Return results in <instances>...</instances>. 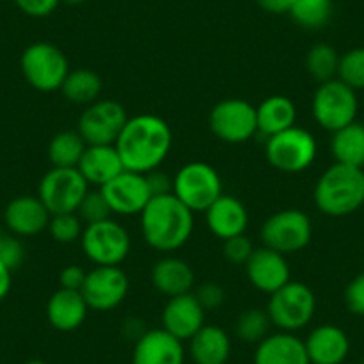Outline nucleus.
<instances>
[{
	"instance_id": "5",
	"label": "nucleus",
	"mask_w": 364,
	"mask_h": 364,
	"mask_svg": "<svg viewBox=\"0 0 364 364\" xmlns=\"http://www.w3.org/2000/svg\"><path fill=\"white\" fill-rule=\"evenodd\" d=\"M273 327L282 332H296L307 327L316 313V296L307 284L289 281L269 295L266 307Z\"/></svg>"
},
{
	"instance_id": "35",
	"label": "nucleus",
	"mask_w": 364,
	"mask_h": 364,
	"mask_svg": "<svg viewBox=\"0 0 364 364\" xmlns=\"http://www.w3.org/2000/svg\"><path fill=\"white\" fill-rule=\"evenodd\" d=\"M48 232L54 241L61 245L75 243L82 236V220L77 213H63V215H52L48 222Z\"/></svg>"
},
{
	"instance_id": "42",
	"label": "nucleus",
	"mask_w": 364,
	"mask_h": 364,
	"mask_svg": "<svg viewBox=\"0 0 364 364\" xmlns=\"http://www.w3.org/2000/svg\"><path fill=\"white\" fill-rule=\"evenodd\" d=\"M87 273L80 268L79 264H68L61 269L59 273V282L61 288L73 289V291H80L82 289L84 281H86Z\"/></svg>"
},
{
	"instance_id": "8",
	"label": "nucleus",
	"mask_w": 364,
	"mask_h": 364,
	"mask_svg": "<svg viewBox=\"0 0 364 364\" xmlns=\"http://www.w3.org/2000/svg\"><path fill=\"white\" fill-rule=\"evenodd\" d=\"M357 109L359 102H357L355 90L346 86L339 79L321 82L314 91L311 102L314 120L328 132H336L355 122Z\"/></svg>"
},
{
	"instance_id": "18",
	"label": "nucleus",
	"mask_w": 364,
	"mask_h": 364,
	"mask_svg": "<svg viewBox=\"0 0 364 364\" xmlns=\"http://www.w3.org/2000/svg\"><path fill=\"white\" fill-rule=\"evenodd\" d=\"M186 350L181 339L164 328H152L143 332L134 343L132 364H184Z\"/></svg>"
},
{
	"instance_id": "16",
	"label": "nucleus",
	"mask_w": 364,
	"mask_h": 364,
	"mask_svg": "<svg viewBox=\"0 0 364 364\" xmlns=\"http://www.w3.org/2000/svg\"><path fill=\"white\" fill-rule=\"evenodd\" d=\"M245 272L248 282L266 295H272L291 281V269L286 255L268 247L255 248L245 264Z\"/></svg>"
},
{
	"instance_id": "39",
	"label": "nucleus",
	"mask_w": 364,
	"mask_h": 364,
	"mask_svg": "<svg viewBox=\"0 0 364 364\" xmlns=\"http://www.w3.org/2000/svg\"><path fill=\"white\" fill-rule=\"evenodd\" d=\"M193 295L197 296V300L200 302V306L204 307L205 311L218 309L220 306H223V302H225L227 299L225 289H223L218 282H213V281L202 282Z\"/></svg>"
},
{
	"instance_id": "17",
	"label": "nucleus",
	"mask_w": 364,
	"mask_h": 364,
	"mask_svg": "<svg viewBox=\"0 0 364 364\" xmlns=\"http://www.w3.org/2000/svg\"><path fill=\"white\" fill-rule=\"evenodd\" d=\"M161 325L166 332L181 339L190 341L205 325V309L200 306L193 293L171 296L161 313Z\"/></svg>"
},
{
	"instance_id": "2",
	"label": "nucleus",
	"mask_w": 364,
	"mask_h": 364,
	"mask_svg": "<svg viewBox=\"0 0 364 364\" xmlns=\"http://www.w3.org/2000/svg\"><path fill=\"white\" fill-rule=\"evenodd\" d=\"M193 215L173 193L152 197L139 215L143 240L154 250H178L193 234Z\"/></svg>"
},
{
	"instance_id": "28",
	"label": "nucleus",
	"mask_w": 364,
	"mask_h": 364,
	"mask_svg": "<svg viewBox=\"0 0 364 364\" xmlns=\"http://www.w3.org/2000/svg\"><path fill=\"white\" fill-rule=\"evenodd\" d=\"M331 152L336 163L353 168H364V125L352 122L332 132Z\"/></svg>"
},
{
	"instance_id": "6",
	"label": "nucleus",
	"mask_w": 364,
	"mask_h": 364,
	"mask_svg": "<svg viewBox=\"0 0 364 364\" xmlns=\"http://www.w3.org/2000/svg\"><path fill=\"white\" fill-rule=\"evenodd\" d=\"M20 70L29 86L43 93H50L61 90L70 73V63L61 48L47 41H38L23 50Z\"/></svg>"
},
{
	"instance_id": "14",
	"label": "nucleus",
	"mask_w": 364,
	"mask_h": 364,
	"mask_svg": "<svg viewBox=\"0 0 364 364\" xmlns=\"http://www.w3.org/2000/svg\"><path fill=\"white\" fill-rule=\"evenodd\" d=\"M80 293L90 309L100 313L114 309L127 299V273L120 266H95L87 272Z\"/></svg>"
},
{
	"instance_id": "25",
	"label": "nucleus",
	"mask_w": 364,
	"mask_h": 364,
	"mask_svg": "<svg viewBox=\"0 0 364 364\" xmlns=\"http://www.w3.org/2000/svg\"><path fill=\"white\" fill-rule=\"evenodd\" d=\"M150 281L157 291L171 299V296L191 293L195 286V272L186 261L168 255L152 266Z\"/></svg>"
},
{
	"instance_id": "4",
	"label": "nucleus",
	"mask_w": 364,
	"mask_h": 364,
	"mask_svg": "<svg viewBox=\"0 0 364 364\" xmlns=\"http://www.w3.org/2000/svg\"><path fill=\"white\" fill-rule=\"evenodd\" d=\"M173 195L193 213H205L223 195L222 177L211 164L193 161L175 173Z\"/></svg>"
},
{
	"instance_id": "12",
	"label": "nucleus",
	"mask_w": 364,
	"mask_h": 364,
	"mask_svg": "<svg viewBox=\"0 0 364 364\" xmlns=\"http://www.w3.org/2000/svg\"><path fill=\"white\" fill-rule=\"evenodd\" d=\"M209 129L222 141L230 145L247 143L257 134L255 106L243 99H225L209 113Z\"/></svg>"
},
{
	"instance_id": "1",
	"label": "nucleus",
	"mask_w": 364,
	"mask_h": 364,
	"mask_svg": "<svg viewBox=\"0 0 364 364\" xmlns=\"http://www.w3.org/2000/svg\"><path fill=\"white\" fill-rule=\"evenodd\" d=\"M171 143L173 134L170 125L156 114L145 113L129 118L114 146L125 170L149 173L170 156Z\"/></svg>"
},
{
	"instance_id": "43",
	"label": "nucleus",
	"mask_w": 364,
	"mask_h": 364,
	"mask_svg": "<svg viewBox=\"0 0 364 364\" xmlns=\"http://www.w3.org/2000/svg\"><path fill=\"white\" fill-rule=\"evenodd\" d=\"M146 175V182L152 191V197H161V195L173 193V177L163 173L159 170H152Z\"/></svg>"
},
{
	"instance_id": "46",
	"label": "nucleus",
	"mask_w": 364,
	"mask_h": 364,
	"mask_svg": "<svg viewBox=\"0 0 364 364\" xmlns=\"http://www.w3.org/2000/svg\"><path fill=\"white\" fill-rule=\"evenodd\" d=\"M61 2H65V4L68 6H79V4H84L86 0H61Z\"/></svg>"
},
{
	"instance_id": "49",
	"label": "nucleus",
	"mask_w": 364,
	"mask_h": 364,
	"mask_svg": "<svg viewBox=\"0 0 364 364\" xmlns=\"http://www.w3.org/2000/svg\"><path fill=\"white\" fill-rule=\"evenodd\" d=\"M359 364H364V359H363V360H360V363H359Z\"/></svg>"
},
{
	"instance_id": "20",
	"label": "nucleus",
	"mask_w": 364,
	"mask_h": 364,
	"mask_svg": "<svg viewBox=\"0 0 364 364\" xmlns=\"http://www.w3.org/2000/svg\"><path fill=\"white\" fill-rule=\"evenodd\" d=\"M304 343L311 364H343L350 353L348 336L332 323L313 328Z\"/></svg>"
},
{
	"instance_id": "36",
	"label": "nucleus",
	"mask_w": 364,
	"mask_h": 364,
	"mask_svg": "<svg viewBox=\"0 0 364 364\" xmlns=\"http://www.w3.org/2000/svg\"><path fill=\"white\" fill-rule=\"evenodd\" d=\"M77 215L82 220L84 225H91V223L106 222L111 218L113 211H111L109 204H107L106 197L100 190L97 191H87L86 197L80 202Z\"/></svg>"
},
{
	"instance_id": "45",
	"label": "nucleus",
	"mask_w": 364,
	"mask_h": 364,
	"mask_svg": "<svg viewBox=\"0 0 364 364\" xmlns=\"http://www.w3.org/2000/svg\"><path fill=\"white\" fill-rule=\"evenodd\" d=\"M11 279L13 272H9L2 262H0V302L9 295L11 291Z\"/></svg>"
},
{
	"instance_id": "24",
	"label": "nucleus",
	"mask_w": 364,
	"mask_h": 364,
	"mask_svg": "<svg viewBox=\"0 0 364 364\" xmlns=\"http://www.w3.org/2000/svg\"><path fill=\"white\" fill-rule=\"evenodd\" d=\"M87 311L90 307L82 293L61 288L48 299L47 320L55 331L72 332L86 321Z\"/></svg>"
},
{
	"instance_id": "38",
	"label": "nucleus",
	"mask_w": 364,
	"mask_h": 364,
	"mask_svg": "<svg viewBox=\"0 0 364 364\" xmlns=\"http://www.w3.org/2000/svg\"><path fill=\"white\" fill-rule=\"evenodd\" d=\"M23 259H26V248H23L22 241L15 236L2 237V241H0V262L9 272H15L22 266Z\"/></svg>"
},
{
	"instance_id": "48",
	"label": "nucleus",
	"mask_w": 364,
	"mask_h": 364,
	"mask_svg": "<svg viewBox=\"0 0 364 364\" xmlns=\"http://www.w3.org/2000/svg\"><path fill=\"white\" fill-rule=\"evenodd\" d=\"M2 237H4V234H2V227H0V241H2Z\"/></svg>"
},
{
	"instance_id": "15",
	"label": "nucleus",
	"mask_w": 364,
	"mask_h": 364,
	"mask_svg": "<svg viewBox=\"0 0 364 364\" xmlns=\"http://www.w3.org/2000/svg\"><path fill=\"white\" fill-rule=\"evenodd\" d=\"M106 197L113 215L136 216L152 200V191L149 188L145 173L124 170L107 184L99 188Z\"/></svg>"
},
{
	"instance_id": "13",
	"label": "nucleus",
	"mask_w": 364,
	"mask_h": 364,
	"mask_svg": "<svg viewBox=\"0 0 364 364\" xmlns=\"http://www.w3.org/2000/svg\"><path fill=\"white\" fill-rule=\"evenodd\" d=\"M129 117L117 100H97L79 117L77 132L86 145H114Z\"/></svg>"
},
{
	"instance_id": "41",
	"label": "nucleus",
	"mask_w": 364,
	"mask_h": 364,
	"mask_svg": "<svg viewBox=\"0 0 364 364\" xmlns=\"http://www.w3.org/2000/svg\"><path fill=\"white\" fill-rule=\"evenodd\" d=\"M15 4L23 15L33 16V18H45L58 9L61 0H15Z\"/></svg>"
},
{
	"instance_id": "37",
	"label": "nucleus",
	"mask_w": 364,
	"mask_h": 364,
	"mask_svg": "<svg viewBox=\"0 0 364 364\" xmlns=\"http://www.w3.org/2000/svg\"><path fill=\"white\" fill-rule=\"evenodd\" d=\"M254 250V245H252L250 237L247 234H240V236L229 237V240L223 241V257L230 264H247Z\"/></svg>"
},
{
	"instance_id": "44",
	"label": "nucleus",
	"mask_w": 364,
	"mask_h": 364,
	"mask_svg": "<svg viewBox=\"0 0 364 364\" xmlns=\"http://www.w3.org/2000/svg\"><path fill=\"white\" fill-rule=\"evenodd\" d=\"M295 0H257L259 8L272 15H289Z\"/></svg>"
},
{
	"instance_id": "40",
	"label": "nucleus",
	"mask_w": 364,
	"mask_h": 364,
	"mask_svg": "<svg viewBox=\"0 0 364 364\" xmlns=\"http://www.w3.org/2000/svg\"><path fill=\"white\" fill-rule=\"evenodd\" d=\"M345 304L357 316H364V273H359L348 282L345 289Z\"/></svg>"
},
{
	"instance_id": "9",
	"label": "nucleus",
	"mask_w": 364,
	"mask_h": 364,
	"mask_svg": "<svg viewBox=\"0 0 364 364\" xmlns=\"http://www.w3.org/2000/svg\"><path fill=\"white\" fill-rule=\"evenodd\" d=\"M313 240V223L300 209H282L264 220L261 227L262 247L279 254H295L304 250Z\"/></svg>"
},
{
	"instance_id": "26",
	"label": "nucleus",
	"mask_w": 364,
	"mask_h": 364,
	"mask_svg": "<svg viewBox=\"0 0 364 364\" xmlns=\"http://www.w3.org/2000/svg\"><path fill=\"white\" fill-rule=\"evenodd\" d=\"M232 343L229 334L218 325H204L190 339L188 353L195 364H227Z\"/></svg>"
},
{
	"instance_id": "47",
	"label": "nucleus",
	"mask_w": 364,
	"mask_h": 364,
	"mask_svg": "<svg viewBox=\"0 0 364 364\" xmlns=\"http://www.w3.org/2000/svg\"><path fill=\"white\" fill-rule=\"evenodd\" d=\"M23 364H48L47 360H41V359H31V360H27V363H23Z\"/></svg>"
},
{
	"instance_id": "11",
	"label": "nucleus",
	"mask_w": 364,
	"mask_h": 364,
	"mask_svg": "<svg viewBox=\"0 0 364 364\" xmlns=\"http://www.w3.org/2000/svg\"><path fill=\"white\" fill-rule=\"evenodd\" d=\"M90 184L77 168H50L41 177L38 197L50 215L77 213Z\"/></svg>"
},
{
	"instance_id": "30",
	"label": "nucleus",
	"mask_w": 364,
	"mask_h": 364,
	"mask_svg": "<svg viewBox=\"0 0 364 364\" xmlns=\"http://www.w3.org/2000/svg\"><path fill=\"white\" fill-rule=\"evenodd\" d=\"M86 146V141L77 131L58 132L48 143V161L54 168H77Z\"/></svg>"
},
{
	"instance_id": "29",
	"label": "nucleus",
	"mask_w": 364,
	"mask_h": 364,
	"mask_svg": "<svg viewBox=\"0 0 364 364\" xmlns=\"http://www.w3.org/2000/svg\"><path fill=\"white\" fill-rule=\"evenodd\" d=\"M61 93L68 102L90 106L97 102L102 93V79L99 73L90 68L70 70L61 86Z\"/></svg>"
},
{
	"instance_id": "22",
	"label": "nucleus",
	"mask_w": 364,
	"mask_h": 364,
	"mask_svg": "<svg viewBox=\"0 0 364 364\" xmlns=\"http://www.w3.org/2000/svg\"><path fill=\"white\" fill-rule=\"evenodd\" d=\"M204 215L208 229L223 241L245 234L248 227L247 208L240 198L232 195L223 193Z\"/></svg>"
},
{
	"instance_id": "27",
	"label": "nucleus",
	"mask_w": 364,
	"mask_h": 364,
	"mask_svg": "<svg viewBox=\"0 0 364 364\" xmlns=\"http://www.w3.org/2000/svg\"><path fill=\"white\" fill-rule=\"evenodd\" d=\"M257 132L266 138L275 136L286 129L295 127L296 124V106L289 97L272 95L262 100L257 107Z\"/></svg>"
},
{
	"instance_id": "32",
	"label": "nucleus",
	"mask_w": 364,
	"mask_h": 364,
	"mask_svg": "<svg viewBox=\"0 0 364 364\" xmlns=\"http://www.w3.org/2000/svg\"><path fill=\"white\" fill-rule=\"evenodd\" d=\"M289 16L304 29H321L332 16V0H295Z\"/></svg>"
},
{
	"instance_id": "34",
	"label": "nucleus",
	"mask_w": 364,
	"mask_h": 364,
	"mask_svg": "<svg viewBox=\"0 0 364 364\" xmlns=\"http://www.w3.org/2000/svg\"><path fill=\"white\" fill-rule=\"evenodd\" d=\"M338 79L352 90H364V47L352 48L341 55Z\"/></svg>"
},
{
	"instance_id": "21",
	"label": "nucleus",
	"mask_w": 364,
	"mask_h": 364,
	"mask_svg": "<svg viewBox=\"0 0 364 364\" xmlns=\"http://www.w3.org/2000/svg\"><path fill=\"white\" fill-rule=\"evenodd\" d=\"M254 364H311L306 343L293 332L268 334L255 345Z\"/></svg>"
},
{
	"instance_id": "7",
	"label": "nucleus",
	"mask_w": 364,
	"mask_h": 364,
	"mask_svg": "<svg viewBox=\"0 0 364 364\" xmlns=\"http://www.w3.org/2000/svg\"><path fill=\"white\" fill-rule=\"evenodd\" d=\"M266 159L282 173H300L314 163L318 143L307 129L291 127L269 136L266 141Z\"/></svg>"
},
{
	"instance_id": "3",
	"label": "nucleus",
	"mask_w": 364,
	"mask_h": 364,
	"mask_svg": "<svg viewBox=\"0 0 364 364\" xmlns=\"http://www.w3.org/2000/svg\"><path fill=\"white\" fill-rule=\"evenodd\" d=\"M314 204L318 211L332 218L353 215L364 204V170L334 163L328 166L314 186Z\"/></svg>"
},
{
	"instance_id": "19",
	"label": "nucleus",
	"mask_w": 364,
	"mask_h": 364,
	"mask_svg": "<svg viewBox=\"0 0 364 364\" xmlns=\"http://www.w3.org/2000/svg\"><path fill=\"white\" fill-rule=\"evenodd\" d=\"M50 213L40 197L20 195L4 209V223L15 236L27 237L43 232L50 222Z\"/></svg>"
},
{
	"instance_id": "33",
	"label": "nucleus",
	"mask_w": 364,
	"mask_h": 364,
	"mask_svg": "<svg viewBox=\"0 0 364 364\" xmlns=\"http://www.w3.org/2000/svg\"><path fill=\"white\" fill-rule=\"evenodd\" d=\"M272 320H269L268 313L262 309H247L237 316L236 325H234V332L237 338L248 345H259L266 336L269 334L272 328Z\"/></svg>"
},
{
	"instance_id": "23",
	"label": "nucleus",
	"mask_w": 364,
	"mask_h": 364,
	"mask_svg": "<svg viewBox=\"0 0 364 364\" xmlns=\"http://www.w3.org/2000/svg\"><path fill=\"white\" fill-rule=\"evenodd\" d=\"M77 170L90 186L102 188L125 168L114 145H87Z\"/></svg>"
},
{
	"instance_id": "31",
	"label": "nucleus",
	"mask_w": 364,
	"mask_h": 364,
	"mask_svg": "<svg viewBox=\"0 0 364 364\" xmlns=\"http://www.w3.org/2000/svg\"><path fill=\"white\" fill-rule=\"evenodd\" d=\"M341 55L334 47L327 43H316L309 48L306 55V70L318 82L338 79V68Z\"/></svg>"
},
{
	"instance_id": "10",
	"label": "nucleus",
	"mask_w": 364,
	"mask_h": 364,
	"mask_svg": "<svg viewBox=\"0 0 364 364\" xmlns=\"http://www.w3.org/2000/svg\"><path fill=\"white\" fill-rule=\"evenodd\" d=\"M80 245L95 266H120L131 252V236L122 223L109 218L84 227Z\"/></svg>"
}]
</instances>
